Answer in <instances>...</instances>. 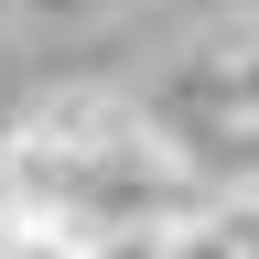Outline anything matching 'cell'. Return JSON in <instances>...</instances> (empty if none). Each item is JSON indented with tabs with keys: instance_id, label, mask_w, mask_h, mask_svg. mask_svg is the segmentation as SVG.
Segmentation results:
<instances>
[{
	"instance_id": "cell-3",
	"label": "cell",
	"mask_w": 259,
	"mask_h": 259,
	"mask_svg": "<svg viewBox=\"0 0 259 259\" xmlns=\"http://www.w3.org/2000/svg\"><path fill=\"white\" fill-rule=\"evenodd\" d=\"M11 259H87V238H65V227H22Z\"/></svg>"
},
{
	"instance_id": "cell-5",
	"label": "cell",
	"mask_w": 259,
	"mask_h": 259,
	"mask_svg": "<svg viewBox=\"0 0 259 259\" xmlns=\"http://www.w3.org/2000/svg\"><path fill=\"white\" fill-rule=\"evenodd\" d=\"M216 227H227V248H238V259H259V205H227Z\"/></svg>"
},
{
	"instance_id": "cell-6",
	"label": "cell",
	"mask_w": 259,
	"mask_h": 259,
	"mask_svg": "<svg viewBox=\"0 0 259 259\" xmlns=\"http://www.w3.org/2000/svg\"><path fill=\"white\" fill-rule=\"evenodd\" d=\"M22 227H32V216H22V194H11V173H0V259L22 248Z\"/></svg>"
},
{
	"instance_id": "cell-2",
	"label": "cell",
	"mask_w": 259,
	"mask_h": 259,
	"mask_svg": "<svg viewBox=\"0 0 259 259\" xmlns=\"http://www.w3.org/2000/svg\"><path fill=\"white\" fill-rule=\"evenodd\" d=\"M108 11H130V0H22V22H108Z\"/></svg>"
},
{
	"instance_id": "cell-1",
	"label": "cell",
	"mask_w": 259,
	"mask_h": 259,
	"mask_svg": "<svg viewBox=\"0 0 259 259\" xmlns=\"http://www.w3.org/2000/svg\"><path fill=\"white\" fill-rule=\"evenodd\" d=\"M87 259H173L162 227H119V238H87Z\"/></svg>"
},
{
	"instance_id": "cell-4",
	"label": "cell",
	"mask_w": 259,
	"mask_h": 259,
	"mask_svg": "<svg viewBox=\"0 0 259 259\" xmlns=\"http://www.w3.org/2000/svg\"><path fill=\"white\" fill-rule=\"evenodd\" d=\"M173 259H238V248H227V227H184V238H173Z\"/></svg>"
},
{
	"instance_id": "cell-7",
	"label": "cell",
	"mask_w": 259,
	"mask_h": 259,
	"mask_svg": "<svg viewBox=\"0 0 259 259\" xmlns=\"http://www.w3.org/2000/svg\"><path fill=\"white\" fill-rule=\"evenodd\" d=\"M0 22H22V0H0Z\"/></svg>"
}]
</instances>
